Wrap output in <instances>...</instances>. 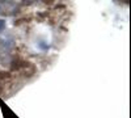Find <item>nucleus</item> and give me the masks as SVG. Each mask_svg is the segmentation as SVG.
<instances>
[{"label": "nucleus", "instance_id": "f03ea898", "mask_svg": "<svg viewBox=\"0 0 131 118\" xmlns=\"http://www.w3.org/2000/svg\"><path fill=\"white\" fill-rule=\"evenodd\" d=\"M0 10H2V7H0Z\"/></svg>", "mask_w": 131, "mask_h": 118}, {"label": "nucleus", "instance_id": "f257e3e1", "mask_svg": "<svg viewBox=\"0 0 131 118\" xmlns=\"http://www.w3.org/2000/svg\"><path fill=\"white\" fill-rule=\"evenodd\" d=\"M4 28H5V21L4 20H0V31H2Z\"/></svg>", "mask_w": 131, "mask_h": 118}]
</instances>
